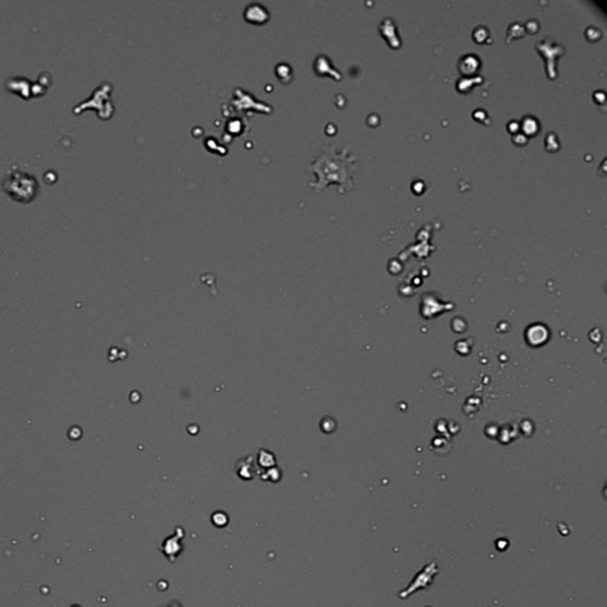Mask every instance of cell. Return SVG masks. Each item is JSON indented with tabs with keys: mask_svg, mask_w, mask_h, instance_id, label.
<instances>
[{
	"mask_svg": "<svg viewBox=\"0 0 607 607\" xmlns=\"http://www.w3.org/2000/svg\"><path fill=\"white\" fill-rule=\"evenodd\" d=\"M477 57H478V56H476V55L464 56L460 60V62H459V68L466 66V70L464 71V73H466V74L475 73L476 69H478L479 64H480L479 60L477 59Z\"/></svg>",
	"mask_w": 607,
	"mask_h": 607,
	"instance_id": "cell-5",
	"label": "cell"
},
{
	"mask_svg": "<svg viewBox=\"0 0 607 607\" xmlns=\"http://www.w3.org/2000/svg\"><path fill=\"white\" fill-rule=\"evenodd\" d=\"M3 186L14 200H19V202H30L37 195L39 189L36 178L32 177L30 174L20 170L11 172L4 179Z\"/></svg>",
	"mask_w": 607,
	"mask_h": 607,
	"instance_id": "cell-2",
	"label": "cell"
},
{
	"mask_svg": "<svg viewBox=\"0 0 607 607\" xmlns=\"http://www.w3.org/2000/svg\"><path fill=\"white\" fill-rule=\"evenodd\" d=\"M244 18L253 24H264L269 19V12L264 5L258 3L249 4L244 10Z\"/></svg>",
	"mask_w": 607,
	"mask_h": 607,
	"instance_id": "cell-3",
	"label": "cell"
},
{
	"mask_svg": "<svg viewBox=\"0 0 607 607\" xmlns=\"http://www.w3.org/2000/svg\"><path fill=\"white\" fill-rule=\"evenodd\" d=\"M519 127L523 129V134L536 135L538 129H540V125H538V121L535 119L534 117L526 115L523 118L522 124L519 125Z\"/></svg>",
	"mask_w": 607,
	"mask_h": 607,
	"instance_id": "cell-4",
	"label": "cell"
},
{
	"mask_svg": "<svg viewBox=\"0 0 607 607\" xmlns=\"http://www.w3.org/2000/svg\"><path fill=\"white\" fill-rule=\"evenodd\" d=\"M354 157L348 156V147L338 152L335 146H329L318 154L310 165L312 174L317 176V181L310 186L315 191H322L330 184H338L342 190L353 188Z\"/></svg>",
	"mask_w": 607,
	"mask_h": 607,
	"instance_id": "cell-1",
	"label": "cell"
}]
</instances>
